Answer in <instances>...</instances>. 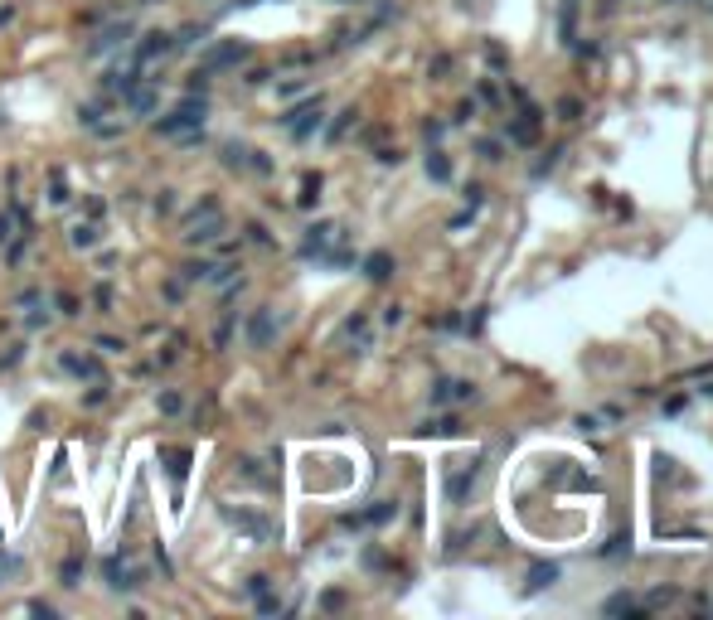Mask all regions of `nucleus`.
<instances>
[{"label": "nucleus", "mask_w": 713, "mask_h": 620, "mask_svg": "<svg viewBox=\"0 0 713 620\" xmlns=\"http://www.w3.org/2000/svg\"><path fill=\"white\" fill-rule=\"evenodd\" d=\"M97 116H102L97 107H78V121H82V126H97Z\"/></svg>", "instance_id": "cd10ccee"}, {"label": "nucleus", "mask_w": 713, "mask_h": 620, "mask_svg": "<svg viewBox=\"0 0 713 620\" xmlns=\"http://www.w3.org/2000/svg\"><path fill=\"white\" fill-rule=\"evenodd\" d=\"M78 572H82L78 558H73V562H63V587H78Z\"/></svg>", "instance_id": "b1692460"}, {"label": "nucleus", "mask_w": 713, "mask_h": 620, "mask_svg": "<svg viewBox=\"0 0 713 620\" xmlns=\"http://www.w3.org/2000/svg\"><path fill=\"white\" fill-rule=\"evenodd\" d=\"M58 369H63V374H73V378H87V383H97V378H102L97 359H92V354H78V349L58 354Z\"/></svg>", "instance_id": "6e6552de"}, {"label": "nucleus", "mask_w": 713, "mask_h": 620, "mask_svg": "<svg viewBox=\"0 0 713 620\" xmlns=\"http://www.w3.org/2000/svg\"><path fill=\"white\" fill-rule=\"evenodd\" d=\"M10 20H15V5H0V29L10 25Z\"/></svg>", "instance_id": "c85d7f7f"}, {"label": "nucleus", "mask_w": 713, "mask_h": 620, "mask_svg": "<svg viewBox=\"0 0 713 620\" xmlns=\"http://www.w3.org/2000/svg\"><path fill=\"white\" fill-rule=\"evenodd\" d=\"M92 300H97V305H102V310H112V286H107V281H102V286H97V291H92Z\"/></svg>", "instance_id": "bb28decb"}, {"label": "nucleus", "mask_w": 713, "mask_h": 620, "mask_svg": "<svg viewBox=\"0 0 713 620\" xmlns=\"http://www.w3.org/2000/svg\"><path fill=\"white\" fill-rule=\"evenodd\" d=\"M132 34H136V25H127V20H122V25H107L97 39H92V44H87V54H92V58H97V54H112V49H122Z\"/></svg>", "instance_id": "1a4fd4ad"}, {"label": "nucleus", "mask_w": 713, "mask_h": 620, "mask_svg": "<svg viewBox=\"0 0 713 620\" xmlns=\"http://www.w3.org/2000/svg\"><path fill=\"white\" fill-rule=\"evenodd\" d=\"M388 271H393V257H388V252H374V257L364 262V276H369V281H388Z\"/></svg>", "instance_id": "4468645a"}, {"label": "nucleus", "mask_w": 713, "mask_h": 620, "mask_svg": "<svg viewBox=\"0 0 713 620\" xmlns=\"http://www.w3.org/2000/svg\"><path fill=\"white\" fill-rule=\"evenodd\" d=\"M97 349H102V354H122L127 344H122V339H112V335H102V339H97Z\"/></svg>", "instance_id": "393cba45"}, {"label": "nucleus", "mask_w": 713, "mask_h": 620, "mask_svg": "<svg viewBox=\"0 0 713 620\" xmlns=\"http://www.w3.org/2000/svg\"><path fill=\"white\" fill-rule=\"evenodd\" d=\"M219 233H223V209H219V199L209 194V199H199V209H194V218L185 223L180 238H185L190 247H204V243H214Z\"/></svg>", "instance_id": "f257e3e1"}, {"label": "nucleus", "mask_w": 713, "mask_h": 620, "mask_svg": "<svg viewBox=\"0 0 713 620\" xmlns=\"http://www.w3.org/2000/svg\"><path fill=\"white\" fill-rule=\"evenodd\" d=\"M282 126H286V131L296 136V141H306V136H311V131H316V126H321V97H311L306 107L286 112V116H282Z\"/></svg>", "instance_id": "20e7f679"}, {"label": "nucleus", "mask_w": 713, "mask_h": 620, "mask_svg": "<svg viewBox=\"0 0 713 620\" xmlns=\"http://www.w3.org/2000/svg\"><path fill=\"white\" fill-rule=\"evenodd\" d=\"M247 161H252V151H247V146H238V141H228V146H223V165H228V170H243Z\"/></svg>", "instance_id": "dca6fc26"}, {"label": "nucleus", "mask_w": 713, "mask_h": 620, "mask_svg": "<svg viewBox=\"0 0 713 620\" xmlns=\"http://www.w3.org/2000/svg\"><path fill=\"white\" fill-rule=\"evenodd\" d=\"M161 460H165V470H170V480L180 485V480H185V470H190V451H185V446H165Z\"/></svg>", "instance_id": "f8f14e48"}, {"label": "nucleus", "mask_w": 713, "mask_h": 620, "mask_svg": "<svg viewBox=\"0 0 713 620\" xmlns=\"http://www.w3.org/2000/svg\"><path fill=\"white\" fill-rule=\"evenodd\" d=\"M204 116H209V102H204V92H194L190 102H180V107L170 112V116H161V121H156V131H161V136H190V131H204Z\"/></svg>", "instance_id": "f03ea898"}, {"label": "nucleus", "mask_w": 713, "mask_h": 620, "mask_svg": "<svg viewBox=\"0 0 713 620\" xmlns=\"http://www.w3.org/2000/svg\"><path fill=\"white\" fill-rule=\"evenodd\" d=\"M272 335H277V315L267 310V305H257V310L247 315V344H252V349H267Z\"/></svg>", "instance_id": "423d86ee"}, {"label": "nucleus", "mask_w": 713, "mask_h": 620, "mask_svg": "<svg viewBox=\"0 0 713 620\" xmlns=\"http://www.w3.org/2000/svg\"><path fill=\"white\" fill-rule=\"evenodd\" d=\"M10 238H15V218H10V214H0V247L10 243Z\"/></svg>", "instance_id": "5701e85b"}, {"label": "nucleus", "mask_w": 713, "mask_h": 620, "mask_svg": "<svg viewBox=\"0 0 713 620\" xmlns=\"http://www.w3.org/2000/svg\"><path fill=\"white\" fill-rule=\"evenodd\" d=\"M10 572H20V558H15V553H0V582H5Z\"/></svg>", "instance_id": "412c9836"}, {"label": "nucleus", "mask_w": 713, "mask_h": 620, "mask_svg": "<svg viewBox=\"0 0 713 620\" xmlns=\"http://www.w3.org/2000/svg\"><path fill=\"white\" fill-rule=\"evenodd\" d=\"M257 611H262V616H277V611H282V601L262 592V596H257Z\"/></svg>", "instance_id": "4be33fe9"}, {"label": "nucleus", "mask_w": 713, "mask_h": 620, "mask_svg": "<svg viewBox=\"0 0 713 620\" xmlns=\"http://www.w3.org/2000/svg\"><path fill=\"white\" fill-rule=\"evenodd\" d=\"M102 577H107L112 592H136L141 587V572L132 562H122V558H107V562H102Z\"/></svg>", "instance_id": "0eeeda50"}, {"label": "nucleus", "mask_w": 713, "mask_h": 620, "mask_svg": "<svg viewBox=\"0 0 713 620\" xmlns=\"http://www.w3.org/2000/svg\"><path fill=\"white\" fill-rule=\"evenodd\" d=\"M267 587H272V577H262V572H257V577H247V587H243V592H247V596H262Z\"/></svg>", "instance_id": "6ab92c4d"}, {"label": "nucleus", "mask_w": 713, "mask_h": 620, "mask_svg": "<svg viewBox=\"0 0 713 620\" xmlns=\"http://www.w3.org/2000/svg\"><path fill=\"white\" fill-rule=\"evenodd\" d=\"M49 204H68V185H63V170H49Z\"/></svg>", "instance_id": "f3484780"}, {"label": "nucleus", "mask_w": 713, "mask_h": 620, "mask_svg": "<svg viewBox=\"0 0 713 620\" xmlns=\"http://www.w3.org/2000/svg\"><path fill=\"white\" fill-rule=\"evenodd\" d=\"M68 247H78V252L97 247V223H73L68 228Z\"/></svg>", "instance_id": "ddd939ff"}, {"label": "nucleus", "mask_w": 713, "mask_h": 620, "mask_svg": "<svg viewBox=\"0 0 713 620\" xmlns=\"http://www.w3.org/2000/svg\"><path fill=\"white\" fill-rule=\"evenodd\" d=\"M54 305H58V315H82V310H78V296H68V291H58Z\"/></svg>", "instance_id": "a211bd4d"}, {"label": "nucleus", "mask_w": 713, "mask_h": 620, "mask_svg": "<svg viewBox=\"0 0 713 620\" xmlns=\"http://www.w3.org/2000/svg\"><path fill=\"white\" fill-rule=\"evenodd\" d=\"M82 403H87V407H102V403H107V383H102V378H97V388H92V393H87V398H82Z\"/></svg>", "instance_id": "aec40b11"}, {"label": "nucleus", "mask_w": 713, "mask_h": 620, "mask_svg": "<svg viewBox=\"0 0 713 620\" xmlns=\"http://www.w3.org/2000/svg\"><path fill=\"white\" fill-rule=\"evenodd\" d=\"M243 58H247V44H238V39H223V44H209V49L199 54V68L219 73V68H228V63H243Z\"/></svg>", "instance_id": "7ed1b4c3"}, {"label": "nucleus", "mask_w": 713, "mask_h": 620, "mask_svg": "<svg viewBox=\"0 0 713 620\" xmlns=\"http://www.w3.org/2000/svg\"><path fill=\"white\" fill-rule=\"evenodd\" d=\"M165 54H175V34L151 29V34H141V44H136V68H146V63H156Z\"/></svg>", "instance_id": "39448f33"}, {"label": "nucleus", "mask_w": 713, "mask_h": 620, "mask_svg": "<svg viewBox=\"0 0 713 620\" xmlns=\"http://www.w3.org/2000/svg\"><path fill=\"white\" fill-rule=\"evenodd\" d=\"M141 5H156V0H141Z\"/></svg>", "instance_id": "c756f323"}, {"label": "nucleus", "mask_w": 713, "mask_h": 620, "mask_svg": "<svg viewBox=\"0 0 713 620\" xmlns=\"http://www.w3.org/2000/svg\"><path fill=\"white\" fill-rule=\"evenodd\" d=\"M161 412L175 417V412H180V393H161Z\"/></svg>", "instance_id": "a878e982"}, {"label": "nucleus", "mask_w": 713, "mask_h": 620, "mask_svg": "<svg viewBox=\"0 0 713 620\" xmlns=\"http://www.w3.org/2000/svg\"><path fill=\"white\" fill-rule=\"evenodd\" d=\"M204 39H209V25H185L175 34V49H194V44H204Z\"/></svg>", "instance_id": "2eb2a0df"}, {"label": "nucleus", "mask_w": 713, "mask_h": 620, "mask_svg": "<svg viewBox=\"0 0 713 620\" xmlns=\"http://www.w3.org/2000/svg\"><path fill=\"white\" fill-rule=\"evenodd\" d=\"M223 518H228L233 528H243V533H252L257 543H267V538H272V523H267V518H257V513H243V509H223Z\"/></svg>", "instance_id": "9d476101"}, {"label": "nucleus", "mask_w": 713, "mask_h": 620, "mask_svg": "<svg viewBox=\"0 0 713 620\" xmlns=\"http://www.w3.org/2000/svg\"><path fill=\"white\" fill-rule=\"evenodd\" d=\"M141 82H146V78H141V68H117V73H107V78H102V87H107V92H122V102H127Z\"/></svg>", "instance_id": "9b49d317"}]
</instances>
